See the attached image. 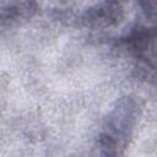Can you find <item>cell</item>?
Wrapping results in <instances>:
<instances>
[{
  "label": "cell",
  "instance_id": "cell-1",
  "mask_svg": "<svg viewBox=\"0 0 157 157\" xmlns=\"http://www.w3.org/2000/svg\"><path fill=\"white\" fill-rule=\"evenodd\" d=\"M139 105L131 98L121 99L110 112L99 136V148L102 157H123V151L128 139L136 124Z\"/></svg>",
  "mask_w": 157,
  "mask_h": 157
},
{
  "label": "cell",
  "instance_id": "cell-3",
  "mask_svg": "<svg viewBox=\"0 0 157 157\" xmlns=\"http://www.w3.org/2000/svg\"><path fill=\"white\" fill-rule=\"evenodd\" d=\"M33 11H34V4L32 2L7 4L0 11V17L5 21H17L18 18L28 17Z\"/></svg>",
  "mask_w": 157,
  "mask_h": 157
},
{
  "label": "cell",
  "instance_id": "cell-2",
  "mask_svg": "<svg viewBox=\"0 0 157 157\" xmlns=\"http://www.w3.org/2000/svg\"><path fill=\"white\" fill-rule=\"evenodd\" d=\"M121 11L123 9L120 7V4L104 2L90 9L85 15V20L87 23L96 26H109L110 23L117 22V20L121 16Z\"/></svg>",
  "mask_w": 157,
  "mask_h": 157
}]
</instances>
